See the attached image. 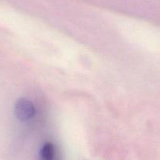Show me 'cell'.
Listing matches in <instances>:
<instances>
[{
  "mask_svg": "<svg viewBox=\"0 0 160 160\" xmlns=\"http://www.w3.org/2000/svg\"><path fill=\"white\" fill-rule=\"evenodd\" d=\"M14 112L18 119L25 122L35 115V108L32 101L27 99H19L15 104Z\"/></svg>",
  "mask_w": 160,
  "mask_h": 160,
  "instance_id": "obj_1",
  "label": "cell"
},
{
  "mask_svg": "<svg viewBox=\"0 0 160 160\" xmlns=\"http://www.w3.org/2000/svg\"><path fill=\"white\" fill-rule=\"evenodd\" d=\"M56 147L51 142L44 144L40 149L39 157L41 160H56Z\"/></svg>",
  "mask_w": 160,
  "mask_h": 160,
  "instance_id": "obj_2",
  "label": "cell"
}]
</instances>
